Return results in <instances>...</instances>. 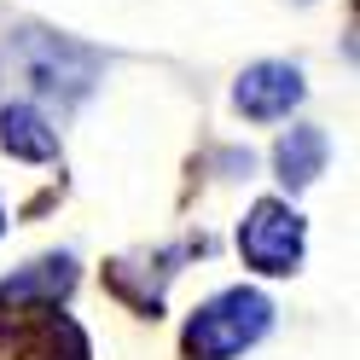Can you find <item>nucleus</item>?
Listing matches in <instances>:
<instances>
[{
    "mask_svg": "<svg viewBox=\"0 0 360 360\" xmlns=\"http://www.w3.org/2000/svg\"><path fill=\"white\" fill-rule=\"evenodd\" d=\"M70 285H76V267L64 262V256H47V262H35L30 274L6 279V285H0V297H6V302H30V297H41V302H58Z\"/></svg>",
    "mask_w": 360,
    "mask_h": 360,
    "instance_id": "8",
    "label": "nucleus"
},
{
    "mask_svg": "<svg viewBox=\"0 0 360 360\" xmlns=\"http://www.w3.org/2000/svg\"><path fill=\"white\" fill-rule=\"evenodd\" d=\"M233 105L244 117H256V122H279V117H290L302 105V70L297 64H274V58L250 64L238 76V87H233Z\"/></svg>",
    "mask_w": 360,
    "mask_h": 360,
    "instance_id": "5",
    "label": "nucleus"
},
{
    "mask_svg": "<svg viewBox=\"0 0 360 360\" xmlns=\"http://www.w3.org/2000/svg\"><path fill=\"white\" fill-rule=\"evenodd\" d=\"M0 227H6V215H0Z\"/></svg>",
    "mask_w": 360,
    "mask_h": 360,
    "instance_id": "9",
    "label": "nucleus"
},
{
    "mask_svg": "<svg viewBox=\"0 0 360 360\" xmlns=\"http://www.w3.org/2000/svg\"><path fill=\"white\" fill-rule=\"evenodd\" d=\"M6 58H12V76L24 82L30 94H41V99H82L87 87H94V70H99V58L87 47L58 41V35H41V30L18 35Z\"/></svg>",
    "mask_w": 360,
    "mask_h": 360,
    "instance_id": "2",
    "label": "nucleus"
},
{
    "mask_svg": "<svg viewBox=\"0 0 360 360\" xmlns=\"http://www.w3.org/2000/svg\"><path fill=\"white\" fill-rule=\"evenodd\" d=\"M326 169V134L320 128H290L279 140V180L285 186H308V180H320Z\"/></svg>",
    "mask_w": 360,
    "mask_h": 360,
    "instance_id": "7",
    "label": "nucleus"
},
{
    "mask_svg": "<svg viewBox=\"0 0 360 360\" xmlns=\"http://www.w3.org/2000/svg\"><path fill=\"white\" fill-rule=\"evenodd\" d=\"M0 146H6L12 157H24V163H47V157H58V128L41 117L35 105H6L0 110Z\"/></svg>",
    "mask_w": 360,
    "mask_h": 360,
    "instance_id": "6",
    "label": "nucleus"
},
{
    "mask_svg": "<svg viewBox=\"0 0 360 360\" xmlns=\"http://www.w3.org/2000/svg\"><path fill=\"white\" fill-rule=\"evenodd\" d=\"M0 360H87V343L70 320L53 314V302H12L0 308Z\"/></svg>",
    "mask_w": 360,
    "mask_h": 360,
    "instance_id": "3",
    "label": "nucleus"
},
{
    "mask_svg": "<svg viewBox=\"0 0 360 360\" xmlns=\"http://www.w3.org/2000/svg\"><path fill=\"white\" fill-rule=\"evenodd\" d=\"M238 250L256 274H297L302 262V215L279 204V198H262V204L244 215L238 227Z\"/></svg>",
    "mask_w": 360,
    "mask_h": 360,
    "instance_id": "4",
    "label": "nucleus"
},
{
    "mask_svg": "<svg viewBox=\"0 0 360 360\" xmlns=\"http://www.w3.org/2000/svg\"><path fill=\"white\" fill-rule=\"evenodd\" d=\"M274 326V302L262 290H221L215 302H204L186 326V354L192 360H233L250 343H262V331Z\"/></svg>",
    "mask_w": 360,
    "mask_h": 360,
    "instance_id": "1",
    "label": "nucleus"
}]
</instances>
